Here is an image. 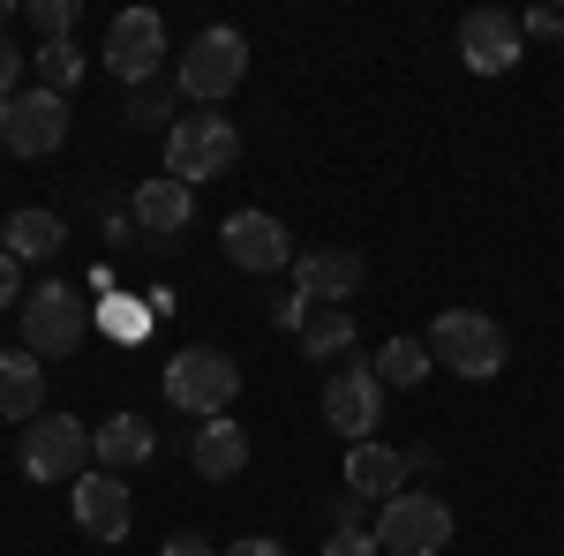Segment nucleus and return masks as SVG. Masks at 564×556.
Returning <instances> with one entry per match:
<instances>
[{
	"mask_svg": "<svg viewBox=\"0 0 564 556\" xmlns=\"http://www.w3.org/2000/svg\"><path fill=\"white\" fill-rule=\"evenodd\" d=\"M129 129H159V121H174V90L166 84H143V90H129V113H121Z\"/></svg>",
	"mask_w": 564,
	"mask_h": 556,
	"instance_id": "26",
	"label": "nucleus"
},
{
	"mask_svg": "<svg viewBox=\"0 0 564 556\" xmlns=\"http://www.w3.org/2000/svg\"><path fill=\"white\" fill-rule=\"evenodd\" d=\"M241 76H249V39H241L234 23L196 31V39H188V53H181V68H174V84L196 98V113H212L218 98H234V90H241Z\"/></svg>",
	"mask_w": 564,
	"mask_h": 556,
	"instance_id": "2",
	"label": "nucleus"
},
{
	"mask_svg": "<svg viewBox=\"0 0 564 556\" xmlns=\"http://www.w3.org/2000/svg\"><path fill=\"white\" fill-rule=\"evenodd\" d=\"M0 159H8V151H0Z\"/></svg>",
	"mask_w": 564,
	"mask_h": 556,
	"instance_id": "36",
	"label": "nucleus"
},
{
	"mask_svg": "<svg viewBox=\"0 0 564 556\" xmlns=\"http://www.w3.org/2000/svg\"><path fill=\"white\" fill-rule=\"evenodd\" d=\"M430 353L452 369V377H467V384H489L497 369H505V324L497 316H481V308H444L430 324Z\"/></svg>",
	"mask_w": 564,
	"mask_h": 556,
	"instance_id": "3",
	"label": "nucleus"
},
{
	"mask_svg": "<svg viewBox=\"0 0 564 556\" xmlns=\"http://www.w3.org/2000/svg\"><path fill=\"white\" fill-rule=\"evenodd\" d=\"M106 241H113V249H135V218L129 211H106Z\"/></svg>",
	"mask_w": 564,
	"mask_h": 556,
	"instance_id": "33",
	"label": "nucleus"
},
{
	"mask_svg": "<svg viewBox=\"0 0 564 556\" xmlns=\"http://www.w3.org/2000/svg\"><path fill=\"white\" fill-rule=\"evenodd\" d=\"M361 279H369V263L354 249H308V257H294V294L308 308H347L361 294Z\"/></svg>",
	"mask_w": 564,
	"mask_h": 556,
	"instance_id": "14",
	"label": "nucleus"
},
{
	"mask_svg": "<svg viewBox=\"0 0 564 556\" xmlns=\"http://www.w3.org/2000/svg\"><path fill=\"white\" fill-rule=\"evenodd\" d=\"M324 519H332V534H339V526H361V497H354V489H339V497L324 504Z\"/></svg>",
	"mask_w": 564,
	"mask_h": 556,
	"instance_id": "32",
	"label": "nucleus"
},
{
	"mask_svg": "<svg viewBox=\"0 0 564 556\" xmlns=\"http://www.w3.org/2000/svg\"><path fill=\"white\" fill-rule=\"evenodd\" d=\"M68 143V98L45 84H23L15 98H0V151L8 159H53Z\"/></svg>",
	"mask_w": 564,
	"mask_h": 556,
	"instance_id": "7",
	"label": "nucleus"
},
{
	"mask_svg": "<svg viewBox=\"0 0 564 556\" xmlns=\"http://www.w3.org/2000/svg\"><path fill=\"white\" fill-rule=\"evenodd\" d=\"M361 504H391L399 489H406V451H391L384 436H369V444H347V467H339Z\"/></svg>",
	"mask_w": 564,
	"mask_h": 556,
	"instance_id": "16",
	"label": "nucleus"
},
{
	"mask_svg": "<svg viewBox=\"0 0 564 556\" xmlns=\"http://www.w3.org/2000/svg\"><path fill=\"white\" fill-rule=\"evenodd\" d=\"M271 324L302 339V324H308V301H302V294H279V301H271Z\"/></svg>",
	"mask_w": 564,
	"mask_h": 556,
	"instance_id": "30",
	"label": "nucleus"
},
{
	"mask_svg": "<svg viewBox=\"0 0 564 556\" xmlns=\"http://www.w3.org/2000/svg\"><path fill=\"white\" fill-rule=\"evenodd\" d=\"M302 353H308V361H324V353H354V316H347V308H308Z\"/></svg>",
	"mask_w": 564,
	"mask_h": 556,
	"instance_id": "22",
	"label": "nucleus"
},
{
	"mask_svg": "<svg viewBox=\"0 0 564 556\" xmlns=\"http://www.w3.org/2000/svg\"><path fill=\"white\" fill-rule=\"evenodd\" d=\"M241 399V361L218 353V346H181L166 361V406L188 414V422H212Z\"/></svg>",
	"mask_w": 564,
	"mask_h": 556,
	"instance_id": "1",
	"label": "nucleus"
},
{
	"mask_svg": "<svg viewBox=\"0 0 564 556\" xmlns=\"http://www.w3.org/2000/svg\"><path fill=\"white\" fill-rule=\"evenodd\" d=\"M166 556H218V549L204 542V534H174V542H166Z\"/></svg>",
	"mask_w": 564,
	"mask_h": 556,
	"instance_id": "35",
	"label": "nucleus"
},
{
	"mask_svg": "<svg viewBox=\"0 0 564 556\" xmlns=\"http://www.w3.org/2000/svg\"><path fill=\"white\" fill-rule=\"evenodd\" d=\"M45 414V369L39 353H23V346H8L0 353V422H39Z\"/></svg>",
	"mask_w": 564,
	"mask_h": 556,
	"instance_id": "19",
	"label": "nucleus"
},
{
	"mask_svg": "<svg viewBox=\"0 0 564 556\" xmlns=\"http://www.w3.org/2000/svg\"><path fill=\"white\" fill-rule=\"evenodd\" d=\"M0 249L15 263H53L61 249H68V226H61V211H8V226H0Z\"/></svg>",
	"mask_w": 564,
	"mask_h": 556,
	"instance_id": "20",
	"label": "nucleus"
},
{
	"mask_svg": "<svg viewBox=\"0 0 564 556\" xmlns=\"http://www.w3.org/2000/svg\"><path fill=\"white\" fill-rule=\"evenodd\" d=\"M0 308H23V263L0 249Z\"/></svg>",
	"mask_w": 564,
	"mask_h": 556,
	"instance_id": "31",
	"label": "nucleus"
},
{
	"mask_svg": "<svg viewBox=\"0 0 564 556\" xmlns=\"http://www.w3.org/2000/svg\"><path fill=\"white\" fill-rule=\"evenodd\" d=\"M520 39H564V15H557V8H527Z\"/></svg>",
	"mask_w": 564,
	"mask_h": 556,
	"instance_id": "29",
	"label": "nucleus"
},
{
	"mask_svg": "<svg viewBox=\"0 0 564 556\" xmlns=\"http://www.w3.org/2000/svg\"><path fill=\"white\" fill-rule=\"evenodd\" d=\"M324 428L347 436V444H369V436L384 428V384H377L369 361H347V369L324 384Z\"/></svg>",
	"mask_w": 564,
	"mask_h": 556,
	"instance_id": "10",
	"label": "nucleus"
},
{
	"mask_svg": "<svg viewBox=\"0 0 564 556\" xmlns=\"http://www.w3.org/2000/svg\"><path fill=\"white\" fill-rule=\"evenodd\" d=\"M90 324H106L113 339H151V308H135V301H98Z\"/></svg>",
	"mask_w": 564,
	"mask_h": 556,
	"instance_id": "25",
	"label": "nucleus"
},
{
	"mask_svg": "<svg viewBox=\"0 0 564 556\" xmlns=\"http://www.w3.org/2000/svg\"><path fill=\"white\" fill-rule=\"evenodd\" d=\"M129 218L143 241H174V233H188V218H196V188H181V181H135L129 196Z\"/></svg>",
	"mask_w": 564,
	"mask_h": 556,
	"instance_id": "15",
	"label": "nucleus"
},
{
	"mask_svg": "<svg viewBox=\"0 0 564 556\" xmlns=\"http://www.w3.org/2000/svg\"><path fill=\"white\" fill-rule=\"evenodd\" d=\"M241 166V129L218 121V113H188L166 129V181L196 188V181H218V173Z\"/></svg>",
	"mask_w": 564,
	"mask_h": 556,
	"instance_id": "5",
	"label": "nucleus"
},
{
	"mask_svg": "<svg viewBox=\"0 0 564 556\" xmlns=\"http://www.w3.org/2000/svg\"><path fill=\"white\" fill-rule=\"evenodd\" d=\"M31 68H39L45 90H61V98H68V90L84 84V45H76V39H53V45L31 53Z\"/></svg>",
	"mask_w": 564,
	"mask_h": 556,
	"instance_id": "23",
	"label": "nucleus"
},
{
	"mask_svg": "<svg viewBox=\"0 0 564 556\" xmlns=\"http://www.w3.org/2000/svg\"><path fill=\"white\" fill-rule=\"evenodd\" d=\"M377 549L384 556H444L452 542V504L430 497V489H399L391 504H377Z\"/></svg>",
	"mask_w": 564,
	"mask_h": 556,
	"instance_id": "6",
	"label": "nucleus"
},
{
	"mask_svg": "<svg viewBox=\"0 0 564 556\" xmlns=\"http://www.w3.org/2000/svg\"><path fill=\"white\" fill-rule=\"evenodd\" d=\"M226 556H286V542H271V534H249V542H234Z\"/></svg>",
	"mask_w": 564,
	"mask_h": 556,
	"instance_id": "34",
	"label": "nucleus"
},
{
	"mask_svg": "<svg viewBox=\"0 0 564 556\" xmlns=\"http://www.w3.org/2000/svg\"><path fill=\"white\" fill-rule=\"evenodd\" d=\"M15 467H23V481H84L98 459H90V428L68 422V414H39V422L23 428V451H15Z\"/></svg>",
	"mask_w": 564,
	"mask_h": 556,
	"instance_id": "8",
	"label": "nucleus"
},
{
	"mask_svg": "<svg viewBox=\"0 0 564 556\" xmlns=\"http://www.w3.org/2000/svg\"><path fill=\"white\" fill-rule=\"evenodd\" d=\"M369 369H377V384H384V391H414L436 369V353H430V339H384V353H377Z\"/></svg>",
	"mask_w": 564,
	"mask_h": 556,
	"instance_id": "21",
	"label": "nucleus"
},
{
	"mask_svg": "<svg viewBox=\"0 0 564 556\" xmlns=\"http://www.w3.org/2000/svg\"><path fill=\"white\" fill-rule=\"evenodd\" d=\"M324 556H384V549H377V534H369V526H339V534L324 542Z\"/></svg>",
	"mask_w": 564,
	"mask_h": 556,
	"instance_id": "27",
	"label": "nucleus"
},
{
	"mask_svg": "<svg viewBox=\"0 0 564 556\" xmlns=\"http://www.w3.org/2000/svg\"><path fill=\"white\" fill-rule=\"evenodd\" d=\"M98 61L129 90L159 84V68H166V23H159L151 8H121V15L106 23V53H98Z\"/></svg>",
	"mask_w": 564,
	"mask_h": 556,
	"instance_id": "9",
	"label": "nucleus"
},
{
	"mask_svg": "<svg viewBox=\"0 0 564 556\" xmlns=\"http://www.w3.org/2000/svg\"><path fill=\"white\" fill-rule=\"evenodd\" d=\"M68 512H76V526H84V542H129V481L121 473H106V467H90L76 489H68Z\"/></svg>",
	"mask_w": 564,
	"mask_h": 556,
	"instance_id": "13",
	"label": "nucleus"
},
{
	"mask_svg": "<svg viewBox=\"0 0 564 556\" xmlns=\"http://www.w3.org/2000/svg\"><path fill=\"white\" fill-rule=\"evenodd\" d=\"M90 339V301L68 286V279H39L31 294H23V353H39V361H61V353H76Z\"/></svg>",
	"mask_w": 564,
	"mask_h": 556,
	"instance_id": "4",
	"label": "nucleus"
},
{
	"mask_svg": "<svg viewBox=\"0 0 564 556\" xmlns=\"http://www.w3.org/2000/svg\"><path fill=\"white\" fill-rule=\"evenodd\" d=\"M151 451H159V428L143 422V414H106V422L90 428V459H98L106 473L151 467Z\"/></svg>",
	"mask_w": 564,
	"mask_h": 556,
	"instance_id": "17",
	"label": "nucleus"
},
{
	"mask_svg": "<svg viewBox=\"0 0 564 556\" xmlns=\"http://www.w3.org/2000/svg\"><path fill=\"white\" fill-rule=\"evenodd\" d=\"M23 23L39 31V45L68 39V31H76V0H23Z\"/></svg>",
	"mask_w": 564,
	"mask_h": 556,
	"instance_id": "24",
	"label": "nucleus"
},
{
	"mask_svg": "<svg viewBox=\"0 0 564 556\" xmlns=\"http://www.w3.org/2000/svg\"><path fill=\"white\" fill-rule=\"evenodd\" d=\"M520 15H505V8H467L459 15V61L475 68V76H512L520 68Z\"/></svg>",
	"mask_w": 564,
	"mask_h": 556,
	"instance_id": "12",
	"label": "nucleus"
},
{
	"mask_svg": "<svg viewBox=\"0 0 564 556\" xmlns=\"http://www.w3.org/2000/svg\"><path fill=\"white\" fill-rule=\"evenodd\" d=\"M557 45H564V39H557Z\"/></svg>",
	"mask_w": 564,
	"mask_h": 556,
	"instance_id": "37",
	"label": "nucleus"
},
{
	"mask_svg": "<svg viewBox=\"0 0 564 556\" xmlns=\"http://www.w3.org/2000/svg\"><path fill=\"white\" fill-rule=\"evenodd\" d=\"M188 467L204 473V481H234V473L249 467V428L226 422V414L196 422V436H188Z\"/></svg>",
	"mask_w": 564,
	"mask_h": 556,
	"instance_id": "18",
	"label": "nucleus"
},
{
	"mask_svg": "<svg viewBox=\"0 0 564 556\" xmlns=\"http://www.w3.org/2000/svg\"><path fill=\"white\" fill-rule=\"evenodd\" d=\"M23 61H31V53L0 31V98H15V90H23Z\"/></svg>",
	"mask_w": 564,
	"mask_h": 556,
	"instance_id": "28",
	"label": "nucleus"
},
{
	"mask_svg": "<svg viewBox=\"0 0 564 556\" xmlns=\"http://www.w3.org/2000/svg\"><path fill=\"white\" fill-rule=\"evenodd\" d=\"M218 241H226L234 271H257V279L294 271V233H286V218H271V211H234L218 226Z\"/></svg>",
	"mask_w": 564,
	"mask_h": 556,
	"instance_id": "11",
	"label": "nucleus"
}]
</instances>
